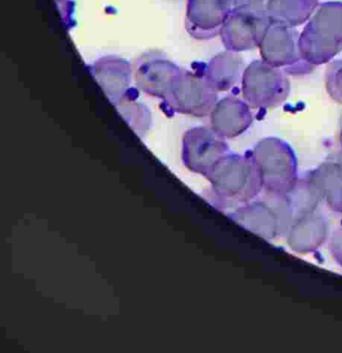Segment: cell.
I'll list each match as a JSON object with an SVG mask.
<instances>
[{
  "instance_id": "obj_1",
  "label": "cell",
  "mask_w": 342,
  "mask_h": 353,
  "mask_svg": "<svg viewBox=\"0 0 342 353\" xmlns=\"http://www.w3.org/2000/svg\"><path fill=\"white\" fill-rule=\"evenodd\" d=\"M206 179L211 202L220 210H236L259 197L263 183L251 154H230Z\"/></svg>"
},
{
  "instance_id": "obj_2",
  "label": "cell",
  "mask_w": 342,
  "mask_h": 353,
  "mask_svg": "<svg viewBox=\"0 0 342 353\" xmlns=\"http://www.w3.org/2000/svg\"><path fill=\"white\" fill-rule=\"evenodd\" d=\"M303 59L313 68L329 63L342 51V3H321L299 37Z\"/></svg>"
},
{
  "instance_id": "obj_3",
  "label": "cell",
  "mask_w": 342,
  "mask_h": 353,
  "mask_svg": "<svg viewBox=\"0 0 342 353\" xmlns=\"http://www.w3.org/2000/svg\"><path fill=\"white\" fill-rule=\"evenodd\" d=\"M228 216L240 226L261 239L275 241L286 235L292 221L294 212L286 195L267 193L263 197L239 206Z\"/></svg>"
},
{
  "instance_id": "obj_4",
  "label": "cell",
  "mask_w": 342,
  "mask_h": 353,
  "mask_svg": "<svg viewBox=\"0 0 342 353\" xmlns=\"http://www.w3.org/2000/svg\"><path fill=\"white\" fill-rule=\"evenodd\" d=\"M263 183V191L286 195L299 179L298 160L292 146L276 137L264 138L250 152Z\"/></svg>"
},
{
  "instance_id": "obj_5",
  "label": "cell",
  "mask_w": 342,
  "mask_h": 353,
  "mask_svg": "<svg viewBox=\"0 0 342 353\" xmlns=\"http://www.w3.org/2000/svg\"><path fill=\"white\" fill-rule=\"evenodd\" d=\"M241 92L251 109L277 108L290 96V80L284 70L257 59L245 68Z\"/></svg>"
},
{
  "instance_id": "obj_6",
  "label": "cell",
  "mask_w": 342,
  "mask_h": 353,
  "mask_svg": "<svg viewBox=\"0 0 342 353\" xmlns=\"http://www.w3.org/2000/svg\"><path fill=\"white\" fill-rule=\"evenodd\" d=\"M218 102V92L205 76L181 69L170 94L162 101L167 113L206 117Z\"/></svg>"
},
{
  "instance_id": "obj_7",
  "label": "cell",
  "mask_w": 342,
  "mask_h": 353,
  "mask_svg": "<svg viewBox=\"0 0 342 353\" xmlns=\"http://www.w3.org/2000/svg\"><path fill=\"white\" fill-rule=\"evenodd\" d=\"M296 28L270 22L259 45L261 59L292 76H304L314 68L303 59Z\"/></svg>"
},
{
  "instance_id": "obj_8",
  "label": "cell",
  "mask_w": 342,
  "mask_h": 353,
  "mask_svg": "<svg viewBox=\"0 0 342 353\" xmlns=\"http://www.w3.org/2000/svg\"><path fill=\"white\" fill-rule=\"evenodd\" d=\"M230 152L226 139L211 128H191L183 136L182 162L191 172L207 177Z\"/></svg>"
},
{
  "instance_id": "obj_9",
  "label": "cell",
  "mask_w": 342,
  "mask_h": 353,
  "mask_svg": "<svg viewBox=\"0 0 342 353\" xmlns=\"http://www.w3.org/2000/svg\"><path fill=\"white\" fill-rule=\"evenodd\" d=\"M270 22L266 8L244 7L234 10L220 32L224 48L238 53L259 48Z\"/></svg>"
},
{
  "instance_id": "obj_10",
  "label": "cell",
  "mask_w": 342,
  "mask_h": 353,
  "mask_svg": "<svg viewBox=\"0 0 342 353\" xmlns=\"http://www.w3.org/2000/svg\"><path fill=\"white\" fill-rule=\"evenodd\" d=\"M181 68L160 51H149L136 59L133 75L136 85L144 94L164 101L170 94Z\"/></svg>"
},
{
  "instance_id": "obj_11",
  "label": "cell",
  "mask_w": 342,
  "mask_h": 353,
  "mask_svg": "<svg viewBox=\"0 0 342 353\" xmlns=\"http://www.w3.org/2000/svg\"><path fill=\"white\" fill-rule=\"evenodd\" d=\"M92 77L113 105H118L125 99H131L133 82V65L121 57L108 55L96 59L89 65Z\"/></svg>"
},
{
  "instance_id": "obj_12",
  "label": "cell",
  "mask_w": 342,
  "mask_h": 353,
  "mask_svg": "<svg viewBox=\"0 0 342 353\" xmlns=\"http://www.w3.org/2000/svg\"><path fill=\"white\" fill-rule=\"evenodd\" d=\"M231 11L224 0H187L185 28L195 40L220 36Z\"/></svg>"
},
{
  "instance_id": "obj_13",
  "label": "cell",
  "mask_w": 342,
  "mask_h": 353,
  "mask_svg": "<svg viewBox=\"0 0 342 353\" xmlns=\"http://www.w3.org/2000/svg\"><path fill=\"white\" fill-rule=\"evenodd\" d=\"M211 129L224 139L244 134L253 125L251 107L243 99L226 96L216 103L209 115Z\"/></svg>"
},
{
  "instance_id": "obj_14",
  "label": "cell",
  "mask_w": 342,
  "mask_h": 353,
  "mask_svg": "<svg viewBox=\"0 0 342 353\" xmlns=\"http://www.w3.org/2000/svg\"><path fill=\"white\" fill-rule=\"evenodd\" d=\"M328 233L327 220L315 210L292 221L286 232V243L295 253H313L325 243Z\"/></svg>"
},
{
  "instance_id": "obj_15",
  "label": "cell",
  "mask_w": 342,
  "mask_h": 353,
  "mask_svg": "<svg viewBox=\"0 0 342 353\" xmlns=\"http://www.w3.org/2000/svg\"><path fill=\"white\" fill-rule=\"evenodd\" d=\"M308 175L321 201L342 214V154L328 159Z\"/></svg>"
},
{
  "instance_id": "obj_16",
  "label": "cell",
  "mask_w": 342,
  "mask_h": 353,
  "mask_svg": "<svg viewBox=\"0 0 342 353\" xmlns=\"http://www.w3.org/2000/svg\"><path fill=\"white\" fill-rule=\"evenodd\" d=\"M245 68L238 52L226 50L208 63L203 75L216 92H226L241 84Z\"/></svg>"
},
{
  "instance_id": "obj_17",
  "label": "cell",
  "mask_w": 342,
  "mask_h": 353,
  "mask_svg": "<svg viewBox=\"0 0 342 353\" xmlns=\"http://www.w3.org/2000/svg\"><path fill=\"white\" fill-rule=\"evenodd\" d=\"M319 6V0H268L266 10L270 21L297 28L306 23Z\"/></svg>"
},
{
  "instance_id": "obj_18",
  "label": "cell",
  "mask_w": 342,
  "mask_h": 353,
  "mask_svg": "<svg viewBox=\"0 0 342 353\" xmlns=\"http://www.w3.org/2000/svg\"><path fill=\"white\" fill-rule=\"evenodd\" d=\"M286 195L292 206L295 219L315 212L321 201V196L309 175L304 179L299 177L296 185Z\"/></svg>"
},
{
  "instance_id": "obj_19",
  "label": "cell",
  "mask_w": 342,
  "mask_h": 353,
  "mask_svg": "<svg viewBox=\"0 0 342 353\" xmlns=\"http://www.w3.org/2000/svg\"><path fill=\"white\" fill-rule=\"evenodd\" d=\"M325 88L331 100L342 105V59L328 63L325 72Z\"/></svg>"
},
{
  "instance_id": "obj_20",
  "label": "cell",
  "mask_w": 342,
  "mask_h": 353,
  "mask_svg": "<svg viewBox=\"0 0 342 353\" xmlns=\"http://www.w3.org/2000/svg\"><path fill=\"white\" fill-rule=\"evenodd\" d=\"M329 249L333 259L342 268V227L332 233Z\"/></svg>"
},
{
  "instance_id": "obj_21",
  "label": "cell",
  "mask_w": 342,
  "mask_h": 353,
  "mask_svg": "<svg viewBox=\"0 0 342 353\" xmlns=\"http://www.w3.org/2000/svg\"><path fill=\"white\" fill-rule=\"evenodd\" d=\"M230 11L244 7L266 8L268 0H224Z\"/></svg>"
},
{
  "instance_id": "obj_22",
  "label": "cell",
  "mask_w": 342,
  "mask_h": 353,
  "mask_svg": "<svg viewBox=\"0 0 342 353\" xmlns=\"http://www.w3.org/2000/svg\"><path fill=\"white\" fill-rule=\"evenodd\" d=\"M339 144H340V148H341V154H342V125H341V128H340V132H339Z\"/></svg>"
}]
</instances>
